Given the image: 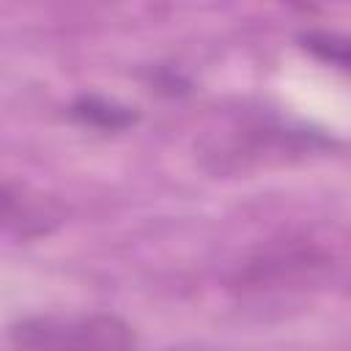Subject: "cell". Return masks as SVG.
<instances>
[{
  "label": "cell",
  "mask_w": 351,
  "mask_h": 351,
  "mask_svg": "<svg viewBox=\"0 0 351 351\" xmlns=\"http://www.w3.org/2000/svg\"><path fill=\"white\" fill-rule=\"evenodd\" d=\"M304 47L326 63L351 69V38H340L332 33H310L304 36Z\"/></svg>",
  "instance_id": "obj_3"
},
{
  "label": "cell",
  "mask_w": 351,
  "mask_h": 351,
  "mask_svg": "<svg viewBox=\"0 0 351 351\" xmlns=\"http://www.w3.org/2000/svg\"><path fill=\"white\" fill-rule=\"evenodd\" d=\"M74 115L85 123H93V126H101V129H121L132 121V115L104 99H96V96H88V99H80L74 104Z\"/></svg>",
  "instance_id": "obj_2"
},
{
  "label": "cell",
  "mask_w": 351,
  "mask_h": 351,
  "mask_svg": "<svg viewBox=\"0 0 351 351\" xmlns=\"http://www.w3.org/2000/svg\"><path fill=\"white\" fill-rule=\"evenodd\" d=\"M8 343L16 348H129L134 335L115 315H38L14 324Z\"/></svg>",
  "instance_id": "obj_1"
}]
</instances>
